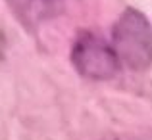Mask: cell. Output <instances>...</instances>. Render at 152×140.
<instances>
[{
	"label": "cell",
	"mask_w": 152,
	"mask_h": 140,
	"mask_svg": "<svg viewBox=\"0 0 152 140\" xmlns=\"http://www.w3.org/2000/svg\"><path fill=\"white\" fill-rule=\"evenodd\" d=\"M12 14L25 29L35 31L62 14L64 0H6Z\"/></svg>",
	"instance_id": "3957f363"
},
{
	"label": "cell",
	"mask_w": 152,
	"mask_h": 140,
	"mask_svg": "<svg viewBox=\"0 0 152 140\" xmlns=\"http://www.w3.org/2000/svg\"><path fill=\"white\" fill-rule=\"evenodd\" d=\"M71 63L81 77L91 81H108L119 71V59L114 46L91 31L75 38L71 46Z\"/></svg>",
	"instance_id": "7a4b0ae2"
},
{
	"label": "cell",
	"mask_w": 152,
	"mask_h": 140,
	"mask_svg": "<svg viewBox=\"0 0 152 140\" xmlns=\"http://www.w3.org/2000/svg\"><path fill=\"white\" fill-rule=\"evenodd\" d=\"M112 42L119 63L131 71L152 67V27L141 10L127 8L112 29Z\"/></svg>",
	"instance_id": "6da1fadb"
}]
</instances>
